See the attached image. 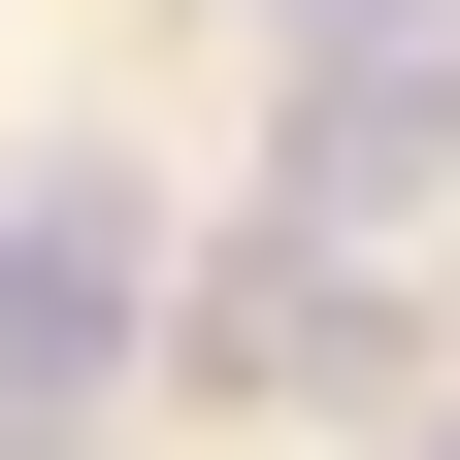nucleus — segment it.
Segmentation results:
<instances>
[{
    "label": "nucleus",
    "mask_w": 460,
    "mask_h": 460,
    "mask_svg": "<svg viewBox=\"0 0 460 460\" xmlns=\"http://www.w3.org/2000/svg\"><path fill=\"white\" fill-rule=\"evenodd\" d=\"M263 66H296V230H394L460 164V0H263Z\"/></svg>",
    "instance_id": "f257e3e1"
},
{
    "label": "nucleus",
    "mask_w": 460,
    "mask_h": 460,
    "mask_svg": "<svg viewBox=\"0 0 460 460\" xmlns=\"http://www.w3.org/2000/svg\"><path fill=\"white\" fill-rule=\"evenodd\" d=\"M198 362H230V394H329V428H362V394L428 362V329H394V263H362V230H230V296H198Z\"/></svg>",
    "instance_id": "f03ea898"
},
{
    "label": "nucleus",
    "mask_w": 460,
    "mask_h": 460,
    "mask_svg": "<svg viewBox=\"0 0 460 460\" xmlns=\"http://www.w3.org/2000/svg\"><path fill=\"white\" fill-rule=\"evenodd\" d=\"M99 362H132V198L66 164V198H0V394H99Z\"/></svg>",
    "instance_id": "7ed1b4c3"
}]
</instances>
